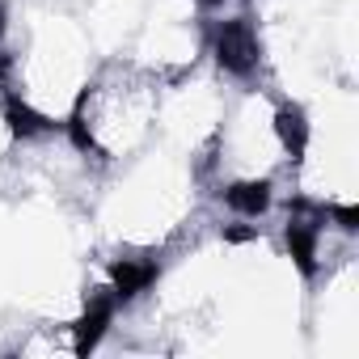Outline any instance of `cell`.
<instances>
[{
  "label": "cell",
  "instance_id": "1",
  "mask_svg": "<svg viewBox=\"0 0 359 359\" xmlns=\"http://www.w3.org/2000/svg\"><path fill=\"white\" fill-rule=\"evenodd\" d=\"M300 140V106L266 76L229 85L220 127L199 161L208 208L229 224H266L287 203V177Z\"/></svg>",
  "mask_w": 359,
  "mask_h": 359
},
{
  "label": "cell",
  "instance_id": "2",
  "mask_svg": "<svg viewBox=\"0 0 359 359\" xmlns=\"http://www.w3.org/2000/svg\"><path fill=\"white\" fill-rule=\"evenodd\" d=\"M203 212L208 191L199 165L165 144H152L140 156L102 169L85 199L93 254L144 262H156L191 229H199Z\"/></svg>",
  "mask_w": 359,
  "mask_h": 359
},
{
  "label": "cell",
  "instance_id": "3",
  "mask_svg": "<svg viewBox=\"0 0 359 359\" xmlns=\"http://www.w3.org/2000/svg\"><path fill=\"white\" fill-rule=\"evenodd\" d=\"M102 51L72 0H5L0 89L18 131L68 127Z\"/></svg>",
  "mask_w": 359,
  "mask_h": 359
},
{
  "label": "cell",
  "instance_id": "4",
  "mask_svg": "<svg viewBox=\"0 0 359 359\" xmlns=\"http://www.w3.org/2000/svg\"><path fill=\"white\" fill-rule=\"evenodd\" d=\"M300 106L287 199L359 216V85L330 81Z\"/></svg>",
  "mask_w": 359,
  "mask_h": 359
},
{
  "label": "cell",
  "instance_id": "5",
  "mask_svg": "<svg viewBox=\"0 0 359 359\" xmlns=\"http://www.w3.org/2000/svg\"><path fill=\"white\" fill-rule=\"evenodd\" d=\"M156 106H161V81L110 55L85 85L68 118V135L97 169H110L156 144Z\"/></svg>",
  "mask_w": 359,
  "mask_h": 359
},
{
  "label": "cell",
  "instance_id": "6",
  "mask_svg": "<svg viewBox=\"0 0 359 359\" xmlns=\"http://www.w3.org/2000/svg\"><path fill=\"white\" fill-rule=\"evenodd\" d=\"M118 60L135 64L161 85L208 64V0H148Z\"/></svg>",
  "mask_w": 359,
  "mask_h": 359
},
{
  "label": "cell",
  "instance_id": "7",
  "mask_svg": "<svg viewBox=\"0 0 359 359\" xmlns=\"http://www.w3.org/2000/svg\"><path fill=\"white\" fill-rule=\"evenodd\" d=\"M229 85L233 81L212 60L199 64L187 76H177V81H165L161 85V106H156V144L182 152L199 165L216 127H220Z\"/></svg>",
  "mask_w": 359,
  "mask_h": 359
},
{
  "label": "cell",
  "instance_id": "8",
  "mask_svg": "<svg viewBox=\"0 0 359 359\" xmlns=\"http://www.w3.org/2000/svg\"><path fill=\"white\" fill-rule=\"evenodd\" d=\"M304 355L359 359V258L304 279Z\"/></svg>",
  "mask_w": 359,
  "mask_h": 359
}]
</instances>
